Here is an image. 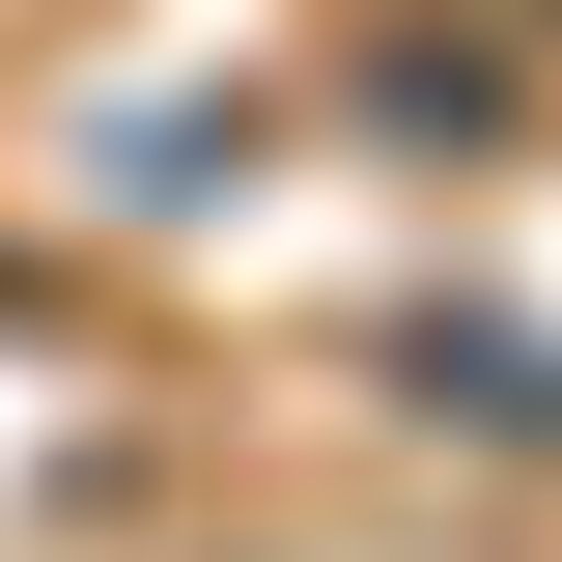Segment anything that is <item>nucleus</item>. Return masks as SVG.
I'll use <instances>...</instances> for the list:
<instances>
[{"label":"nucleus","mask_w":562,"mask_h":562,"mask_svg":"<svg viewBox=\"0 0 562 562\" xmlns=\"http://www.w3.org/2000/svg\"><path fill=\"white\" fill-rule=\"evenodd\" d=\"M535 29H562V0H535Z\"/></svg>","instance_id":"obj_1"}]
</instances>
